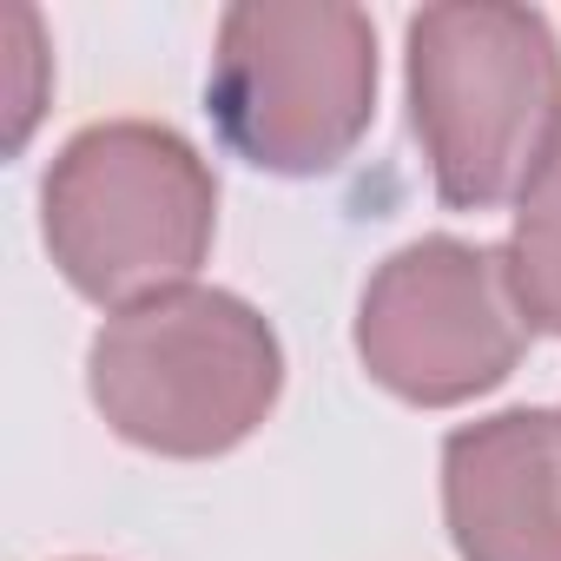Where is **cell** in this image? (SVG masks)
I'll list each match as a JSON object with an SVG mask.
<instances>
[{
  "label": "cell",
  "mask_w": 561,
  "mask_h": 561,
  "mask_svg": "<svg viewBox=\"0 0 561 561\" xmlns=\"http://www.w3.org/2000/svg\"><path fill=\"white\" fill-rule=\"evenodd\" d=\"M8 27H14V41H21V100H14V133H8V146L21 152L27 133H34V119H41V80H27V73H41L47 54H41V14H34V8H14Z\"/></svg>",
  "instance_id": "obj_8"
},
{
  "label": "cell",
  "mask_w": 561,
  "mask_h": 561,
  "mask_svg": "<svg viewBox=\"0 0 561 561\" xmlns=\"http://www.w3.org/2000/svg\"><path fill=\"white\" fill-rule=\"evenodd\" d=\"M80 561H87V554H80Z\"/></svg>",
  "instance_id": "obj_9"
},
{
  "label": "cell",
  "mask_w": 561,
  "mask_h": 561,
  "mask_svg": "<svg viewBox=\"0 0 561 561\" xmlns=\"http://www.w3.org/2000/svg\"><path fill=\"white\" fill-rule=\"evenodd\" d=\"M54 271L106 311L192 285L218 238V172L165 119L80 126L41 179Z\"/></svg>",
  "instance_id": "obj_3"
},
{
  "label": "cell",
  "mask_w": 561,
  "mask_h": 561,
  "mask_svg": "<svg viewBox=\"0 0 561 561\" xmlns=\"http://www.w3.org/2000/svg\"><path fill=\"white\" fill-rule=\"evenodd\" d=\"M403 93L436 198L489 211L561 133V41L515 0H443L403 21Z\"/></svg>",
  "instance_id": "obj_1"
},
{
  "label": "cell",
  "mask_w": 561,
  "mask_h": 561,
  "mask_svg": "<svg viewBox=\"0 0 561 561\" xmlns=\"http://www.w3.org/2000/svg\"><path fill=\"white\" fill-rule=\"evenodd\" d=\"M285 390V344L271 318L218 285H172L106 324L87 344V397L100 423L172 462L238 449Z\"/></svg>",
  "instance_id": "obj_2"
},
{
  "label": "cell",
  "mask_w": 561,
  "mask_h": 561,
  "mask_svg": "<svg viewBox=\"0 0 561 561\" xmlns=\"http://www.w3.org/2000/svg\"><path fill=\"white\" fill-rule=\"evenodd\" d=\"M502 271L528 331L561 337V133L515 192V225L502 244Z\"/></svg>",
  "instance_id": "obj_7"
},
{
  "label": "cell",
  "mask_w": 561,
  "mask_h": 561,
  "mask_svg": "<svg viewBox=\"0 0 561 561\" xmlns=\"http://www.w3.org/2000/svg\"><path fill=\"white\" fill-rule=\"evenodd\" d=\"M205 113L271 179L337 172L377 119V21L344 0H244L218 14Z\"/></svg>",
  "instance_id": "obj_4"
},
{
  "label": "cell",
  "mask_w": 561,
  "mask_h": 561,
  "mask_svg": "<svg viewBox=\"0 0 561 561\" xmlns=\"http://www.w3.org/2000/svg\"><path fill=\"white\" fill-rule=\"evenodd\" d=\"M357 364L416 410H456L502 390L528 351L502 251L469 238H416L390 251L357 298Z\"/></svg>",
  "instance_id": "obj_5"
},
{
  "label": "cell",
  "mask_w": 561,
  "mask_h": 561,
  "mask_svg": "<svg viewBox=\"0 0 561 561\" xmlns=\"http://www.w3.org/2000/svg\"><path fill=\"white\" fill-rule=\"evenodd\" d=\"M443 522L462 561H561V410H495L449 430Z\"/></svg>",
  "instance_id": "obj_6"
}]
</instances>
